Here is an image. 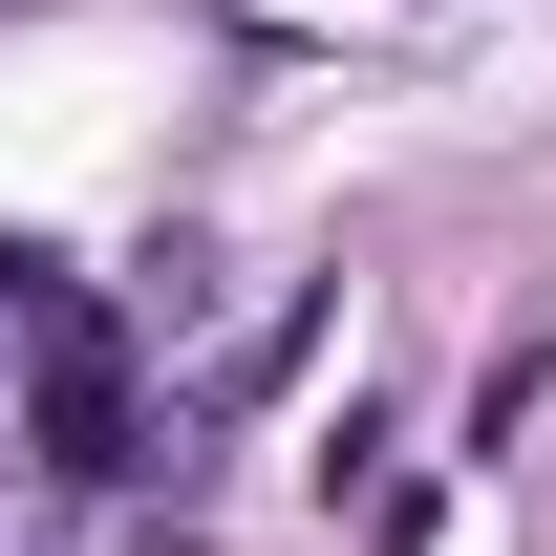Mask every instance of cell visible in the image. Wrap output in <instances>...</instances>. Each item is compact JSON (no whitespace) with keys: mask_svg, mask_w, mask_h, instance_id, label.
Instances as JSON below:
<instances>
[{"mask_svg":"<svg viewBox=\"0 0 556 556\" xmlns=\"http://www.w3.org/2000/svg\"><path fill=\"white\" fill-rule=\"evenodd\" d=\"M22 428H43L65 492H129V471H150V450H129V321L65 300V278H43V407H22Z\"/></svg>","mask_w":556,"mask_h":556,"instance_id":"1","label":"cell"},{"mask_svg":"<svg viewBox=\"0 0 556 556\" xmlns=\"http://www.w3.org/2000/svg\"><path fill=\"white\" fill-rule=\"evenodd\" d=\"M22 300H43V257H0V321H22Z\"/></svg>","mask_w":556,"mask_h":556,"instance_id":"2","label":"cell"}]
</instances>
